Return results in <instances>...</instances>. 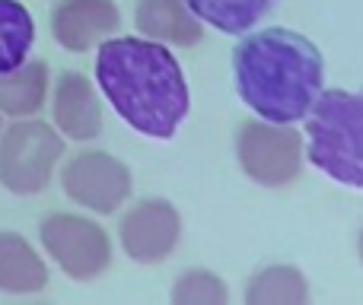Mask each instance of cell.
<instances>
[{
    "label": "cell",
    "instance_id": "6da1fadb",
    "mask_svg": "<svg viewBox=\"0 0 363 305\" xmlns=\"http://www.w3.org/2000/svg\"><path fill=\"white\" fill-rule=\"evenodd\" d=\"M96 83L121 121L153 140H169L191 108L179 61L153 38H106L96 54Z\"/></svg>",
    "mask_w": 363,
    "mask_h": 305
},
{
    "label": "cell",
    "instance_id": "7a4b0ae2",
    "mask_svg": "<svg viewBox=\"0 0 363 305\" xmlns=\"http://www.w3.org/2000/svg\"><path fill=\"white\" fill-rule=\"evenodd\" d=\"M236 93L255 115L274 125L306 118L322 93L325 61L315 42L294 29H264L233 51Z\"/></svg>",
    "mask_w": 363,
    "mask_h": 305
},
{
    "label": "cell",
    "instance_id": "3957f363",
    "mask_svg": "<svg viewBox=\"0 0 363 305\" xmlns=\"http://www.w3.org/2000/svg\"><path fill=\"white\" fill-rule=\"evenodd\" d=\"M306 118V156L332 181L363 191V89H325Z\"/></svg>",
    "mask_w": 363,
    "mask_h": 305
},
{
    "label": "cell",
    "instance_id": "277c9868",
    "mask_svg": "<svg viewBox=\"0 0 363 305\" xmlns=\"http://www.w3.org/2000/svg\"><path fill=\"white\" fill-rule=\"evenodd\" d=\"M64 159V137L38 118H16L0 131V185L10 194H42Z\"/></svg>",
    "mask_w": 363,
    "mask_h": 305
},
{
    "label": "cell",
    "instance_id": "5b68a950",
    "mask_svg": "<svg viewBox=\"0 0 363 305\" xmlns=\"http://www.w3.org/2000/svg\"><path fill=\"white\" fill-rule=\"evenodd\" d=\"M45 255L70 277V280H96L112 264L108 232L96 219L80 213H51L38 226Z\"/></svg>",
    "mask_w": 363,
    "mask_h": 305
},
{
    "label": "cell",
    "instance_id": "8992f818",
    "mask_svg": "<svg viewBox=\"0 0 363 305\" xmlns=\"http://www.w3.org/2000/svg\"><path fill=\"white\" fill-rule=\"evenodd\" d=\"M236 159L255 185L284 188L300 178L303 137L296 127L274 121H242L236 131Z\"/></svg>",
    "mask_w": 363,
    "mask_h": 305
},
{
    "label": "cell",
    "instance_id": "52a82bcc",
    "mask_svg": "<svg viewBox=\"0 0 363 305\" xmlns=\"http://www.w3.org/2000/svg\"><path fill=\"white\" fill-rule=\"evenodd\" d=\"M61 188L74 204L108 217L131 197V168L106 150H83L64 162Z\"/></svg>",
    "mask_w": 363,
    "mask_h": 305
},
{
    "label": "cell",
    "instance_id": "ba28073f",
    "mask_svg": "<svg viewBox=\"0 0 363 305\" xmlns=\"http://www.w3.org/2000/svg\"><path fill=\"white\" fill-rule=\"evenodd\" d=\"M121 248L138 264H160L176 251L182 238V217L179 210L163 197L138 200L121 217L118 226Z\"/></svg>",
    "mask_w": 363,
    "mask_h": 305
},
{
    "label": "cell",
    "instance_id": "9c48e42d",
    "mask_svg": "<svg viewBox=\"0 0 363 305\" xmlns=\"http://www.w3.org/2000/svg\"><path fill=\"white\" fill-rule=\"evenodd\" d=\"M121 23L115 0H57L51 10V35L64 51H83L102 45Z\"/></svg>",
    "mask_w": 363,
    "mask_h": 305
},
{
    "label": "cell",
    "instance_id": "30bf717a",
    "mask_svg": "<svg viewBox=\"0 0 363 305\" xmlns=\"http://www.w3.org/2000/svg\"><path fill=\"white\" fill-rule=\"evenodd\" d=\"M51 115L61 137L86 144L102 134V102L96 96V86L80 70H64L55 83L51 96Z\"/></svg>",
    "mask_w": 363,
    "mask_h": 305
},
{
    "label": "cell",
    "instance_id": "8fae6325",
    "mask_svg": "<svg viewBox=\"0 0 363 305\" xmlns=\"http://www.w3.org/2000/svg\"><path fill=\"white\" fill-rule=\"evenodd\" d=\"M134 23H138L140 35L153 38L160 45L191 48L204 38V25L188 10L185 0H138Z\"/></svg>",
    "mask_w": 363,
    "mask_h": 305
},
{
    "label": "cell",
    "instance_id": "7c38bea8",
    "mask_svg": "<svg viewBox=\"0 0 363 305\" xmlns=\"http://www.w3.org/2000/svg\"><path fill=\"white\" fill-rule=\"evenodd\" d=\"M48 287V267L42 255L19 232L0 229V293L32 296Z\"/></svg>",
    "mask_w": 363,
    "mask_h": 305
},
{
    "label": "cell",
    "instance_id": "4fadbf2b",
    "mask_svg": "<svg viewBox=\"0 0 363 305\" xmlns=\"http://www.w3.org/2000/svg\"><path fill=\"white\" fill-rule=\"evenodd\" d=\"M48 64L26 57L19 67L0 76V115L6 118H32L48 99Z\"/></svg>",
    "mask_w": 363,
    "mask_h": 305
},
{
    "label": "cell",
    "instance_id": "5bb4252c",
    "mask_svg": "<svg viewBox=\"0 0 363 305\" xmlns=\"http://www.w3.org/2000/svg\"><path fill=\"white\" fill-rule=\"evenodd\" d=\"M245 302L249 305H306L309 302V283L300 267L290 264H271L252 274L245 287Z\"/></svg>",
    "mask_w": 363,
    "mask_h": 305
},
{
    "label": "cell",
    "instance_id": "9a60e30c",
    "mask_svg": "<svg viewBox=\"0 0 363 305\" xmlns=\"http://www.w3.org/2000/svg\"><path fill=\"white\" fill-rule=\"evenodd\" d=\"M185 4L201 23L213 25L226 35H239L262 23L277 6V0H185Z\"/></svg>",
    "mask_w": 363,
    "mask_h": 305
},
{
    "label": "cell",
    "instance_id": "2e32d148",
    "mask_svg": "<svg viewBox=\"0 0 363 305\" xmlns=\"http://www.w3.org/2000/svg\"><path fill=\"white\" fill-rule=\"evenodd\" d=\"M35 42V19L19 0H0V76L29 57Z\"/></svg>",
    "mask_w": 363,
    "mask_h": 305
},
{
    "label": "cell",
    "instance_id": "e0dca14e",
    "mask_svg": "<svg viewBox=\"0 0 363 305\" xmlns=\"http://www.w3.org/2000/svg\"><path fill=\"white\" fill-rule=\"evenodd\" d=\"M172 302L176 305H226L230 289L211 270H185L172 287Z\"/></svg>",
    "mask_w": 363,
    "mask_h": 305
},
{
    "label": "cell",
    "instance_id": "ac0fdd59",
    "mask_svg": "<svg viewBox=\"0 0 363 305\" xmlns=\"http://www.w3.org/2000/svg\"><path fill=\"white\" fill-rule=\"evenodd\" d=\"M357 251H360V261H363V229H360V238H357Z\"/></svg>",
    "mask_w": 363,
    "mask_h": 305
},
{
    "label": "cell",
    "instance_id": "d6986e66",
    "mask_svg": "<svg viewBox=\"0 0 363 305\" xmlns=\"http://www.w3.org/2000/svg\"><path fill=\"white\" fill-rule=\"evenodd\" d=\"M0 131H4V121H0Z\"/></svg>",
    "mask_w": 363,
    "mask_h": 305
}]
</instances>
